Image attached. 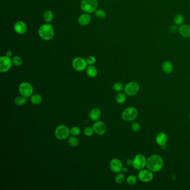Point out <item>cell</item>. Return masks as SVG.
<instances>
[{"instance_id":"6","label":"cell","mask_w":190,"mask_h":190,"mask_svg":"<svg viewBox=\"0 0 190 190\" xmlns=\"http://www.w3.org/2000/svg\"><path fill=\"white\" fill-rule=\"evenodd\" d=\"M80 7L82 10L86 13H92L97 9V0H82Z\"/></svg>"},{"instance_id":"3","label":"cell","mask_w":190,"mask_h":190,"mask_svg":"<svg viewBox=\"0 0 190 190\" xmlns=\"http://www.w3.org/2000/svg\"><path fill=\"white\" fill-rule=\"evenodd\" d=\"M138 115L137 109L134 107H129L123 111L121 117L123 120L126 122H132L137 118Z\"/></svg>"},{"instance_id":"40","label":"cell","mask_w":190,"mask_h":190,"mask_svg":"<svg viewBox=\"0 0 190 190\" xmlns=\"http://www.w3.org/2000/svg\"><path fill=\"white\" fill-rule=\"evenodd\" d=\"M189 118H190V114H189Z\"/></svg>"},{"instance_id":"17","label":"cell","mask_w":190,"mask_h":190,"mask_svg":"<svg viewBox=\"0 0 190 190\" xmlns=\"http://www.w3.org/2000/svg\"><path fill=\"white\" fill-rule=\"evenodd\" d=\"M91 21V15L88 13L81 15L78 18V22L82 26H86L88 25Z\"/></svg>"},{"instance_id":"34","label":"cell","mask_w":190,"mask_h":190,"mask_svg":"<svg viewBox=\"0 0 190 190\" xmlns=\"http://www.w3.org/2000/svg\"><path fill=\"white\" fill-rule=\"evenodd\" d=\"M132 129L134 132H138L140 131V125L139 123L133 122L132 124Z\"/></svg>"},{"instance_id":"11","label":"cell","mask_w":190,"mask_h":190,"mask_svg":"<svg viewBox=\"0 0 190 190\" xmlns=\"http://www.w3.org/2000/svg\"><path fill=\"white\" fill-rule=\"evenodd\" d=\"M12 65V59L7 56H1L0 58V72H8Z\"/></svg>"},{"instance_id":"9","label":"cell","mask_w":190,"mask_h":190,"mask_svg":"<svg viewBox=\"0 0 190 190\" xmlns=\"http://www.w3.org/2000/svg\"><path fill=\"white\" fill-rule=\"evenodd\" d=\"M153 172L149 170L148 168H143L141 170H140L137 175L138 180L144 183H148L151 182L153 179Z\"/></svg>"},{"instance_id":"14","label":"cell","mask_w":190,"mask_h":190,"mask_svg":"<svg viewBox=\"0 0 190 190\" xmlns=\"http://www.w3.org/2000/svg\"><path fill=\"white\" fill-rule=\"evenodd\" d=\"M27 25L26 23L21 21L16 22L14 25V30L18 34H25L27 31Z\"/></svg>"},{"instance_id":"39","label":"cell","mask_w":190,"mask_h":190,"mask_svg":"<svg viewBox=\"0 0 190 190\" xmlns=\"http://www.w3.org/2000/svg\"><path fill=\"white\" fill-rule=\"evenodd\" d=\"M122 172H123V173H127V172H128V168H127L124 167H123Z\"/></svg>"},{"instance_id":"12","label":"cell","mask_w":190,"mask_h":190,"mask_svg":"<svg viewBox=\"0 0 190 190\" xmlns=\"http://www.w3.org/2000/svg\"><path fill=\"white\" fill-rule=\"evenodd\" d=\"M92 127L94 129V133L100 136L104 134L107 130V127L105 123L101 121L95 122L93 124Z\"/></svg>"},{"instance_id":"33","label":"cell","mask_w":190,"mask_h":190,"mask_svg":"<svg viewBox=\"0 0 190 190\" xmlns=\"http://www.w3.org/2000/svg\"><path fill=\"white\" fill-rule=\"evenodd\" d=\"M94 132V131L92 127H87L84 129V134L86 137H91L93 136Z\"/></svg>"},{"instance_id":"36","label":"cell","mask_w":190,"mask_h":190,"mask_svg":"<svg viewBox=\"0 0 190 190\" xmlns=\"http://www.w3.org/2000/svg\"><path fill=\"white\" fill-rule=\"evenodd\" d=\"M177 31H178V28L176 25H172L169 27V31L171 33H176Z\"/></svg>"},{"instance_id":"30","label":"cell","mask_w":190,"mask_h":190,"mask_svg":"<svg viewBox=\"0 0 190 190\" xmlns=\"http://www.w3.org/2000/svg\"><path fill=\"white\" fill-rule=\"evenodd\" d=\"M11 59H12V64H14V65H15L16 66H20L23 64V60H22V59L20 56H17V55L13 56L12 58Z\"/></svg>"},{"instance_id":"19","label":"cell","mask_w":190,"mask_h":190,"mask_svg":"<svg viewBox=\"0 0 190 190\" xmlns=\"http://www.w3.org/2000/svg\"><path fill=\"white\" fill-rule=\"evenodd\" d=\"M86 74L91 77H95L98 74V70L93 65H89L86 69Z\"/></svg>"},{"instance_id":"15","label":"cell","mask_w":190,"mask_h":190,"mask_svg":"<svg viewBox=\"0 0 190 190\" xmlns=\"http://www.w3.org/2000/svg\"><path fill=\"white\" fill-rule=\"evenodd\" d=\"M168 137L167 134L163 132L159 133L156 137V142L157 145L163 146L166 145L167 142Z\"/></svg>"},{"instance_id":"25","label":"cell","mask_w":190,"mask_h":190,"mask_svg":"<svg viewBox=\"0 0 190 190\" xmlns=\"http://www.w3.org/2000/svg\"><path fill=\"white\" fill-rule=\"evenodd\" d=\"M44 18L46 23H50L54 18V15L51 11L47 10L44 14Z\"/></svg>"},{"instance_id":"35","label":"cell","mask_w":190,"mask_h":190,"mask_svg":"<svg viewBox=\"0 0 190 190\" xmlns=\"http://www.w3.org/2000/svg\"><path fill=\"white\" fill-rule=\"evenodd\" d=\"M86 62L89 65H94L96 62V59L94 56H89L86 58Z\"/></svg>"},{"instance_id":"32","label":"cell","mask_w":190,"mask_h":190,"mask_svg":"<svg viewBox=\"0 0 190 190\" xmlns=\"http://www.w3.org/2000/svg\"><path fill=\"white\" fill-rule=\"evenodd\" d=\"M95 16L98 18L103 19L106 16V12L103 10H97L95 11Z\"/></svg>"},{"instance_id":"16","label":"cell","mask_w":190,"mask_h":190,"mask_svg":"<svg viewBox=\"0 0 190 190\" xmlns=\"http://www.w3.org/2000/svg\"><path fill=\"white\" fill-rule=\"evenodd\" d=\"M102 116V112L99 108H94L92 109L89 113V117L91 121L96 122L99 121Z\"/></svg>"},{"instance_id":"4","label":"cell","mask_w":190,"mask_h":190,"mask_svg":"<svg viewBox=\"0 0 190 190\" xmlns=\"http://www.w3.org/2000/svg\"><path fill=\"white\" fill-rule=\"evenodd\" d=\"M70 131L69 127L64 124H60L55 130V136L59 140H65L69 137Z\"/></svg>"},{"instance_id":"29","label":"cell","mask_w":190,"mask_h":190,"mask_svg":"<svg viewBox=\"0 0 190 190\" xmlns=\"http://www.w3.org/2000/svg\"><path fill=\"white\" fill-rule=\"evenodd\" d=\"M137 178L135 175H131L127 177V183L129 185H133L136 184V182H137Z\"/></svg>"},{"instance_id":"20","label":"cell","mask_w":190,"mask_h":190,"mask_svg":"<svg viewBox=\"0 0 190 190\" xmlns=\"http://www.w3.org/2000/svg\"><path fill=\"white\" fill-rule=\"evenodd\" d=\"M162 69L163 72L166 74H171L173 71V67L172 63L168 61H165L163 62L162 65Z\"/></svg>"},{"instance_id":"27","label":"cell","mask_w":190,"mask_h":190,"mask_svg":"<svg viewBox=\"0 0 190 190\" xmlns=\"http://www.w3.org/2000/svg\"><path fill=\"white\" fill-rule=\"evenodd\" d=\"M124 86L121 82H116L113 84V90L118 93L121 92L123 90H124Z\"/></svg>"},{"instance_id":"18","label":"cell","mask_w":190,"mask_h":190,"mask_svg":"<svg viewBox=\"0 0 190 190\" xmlns=\"http://www.w3.org/2000/svg\"><path fill=\"white\" fill-rule=\"evenodd\" d=\"M178 32L181 36L185 38L190 37V26L187 25H181L178 28Z\"/></svg>"},{"instance_id":"26","label":"cell","mask_w":190,"mask_h":190,"mask_svg":"<svg viewBox=\"0 0 190 190\" xmlns=\"http://www.w3.org/2000/svg\"><path fill=\"white\" fill-rule=\"evenodd\" d=\"M173 21L176 25H181L184 21V18L181 14H177L174 17Z\"/></svg>"},{"instance_id":"10","label":"cell","mask_w":190,"mask_h":190,"mask_svg":"<svg viewBox=\"0 0 190 190\" xmlns=\"http://www.w3.org/2000/svg\"><path fill=\"white\" fill-rule=\"evenodd\" d=\"M87 64L86 60L81 57L75 58L72 60V67L77 72L84 70L87 68Z\"/></svg>"},{"instance_id":"24","label":"cell","mask_w":190,"mask_h":190,"mask_svg":"<svg viewBox=\"0 0 190 190\" xmlns=\"http://www.w3.org/2000/svg\"><path fill=\"white\" fill-rule=\"evenodd\" d=\"M27 98L23 96H19L15 98V99L14 100V103L18 106H22L24 104H26V102H27Z\"/></svg>"},{"instance_id":"1","label":"cell","mask_w":190,"mask_h":190,"mask_svg":"<svg viewBox=\"0 0 190 190\" xmlns=\"http://www.w3.org/2000/svg\"><path fill=\"white\" fill-rule=\"evenodd\" d=\"M164 161L159 154H152L147 159L146 167L153 172H158L163 168Z\"/></svg>"},{"instance_id":"21","label":"cell","mask_w":190,"mask_h":190,"mask_svg":"<svg viewBox=\"0 0 190 190\" xmlns=\"http://www.w3.org/2000/svg\"><path fill=\"white\" fill-rule=\"evenodd\" d=\"M42 97L39 94H34L30 96V102L32 104L34 105H38L42 103Z\"/></svg>"},{"instance_id":"8","label":"cell","mask_w":190,"mask_h":190,"mask_svg":"<svg viewBox=\"0 0 190 190\" xmlns=\"http://www.w3.org/2000/svg\"><path fill=\"white\" fill-rule=\"evenodd\" d=\"M140 89L139 84L136 82H130L126 84L124 88V93L128 96L136 95Z\"/></svg>"},{"instance_id":"2","label":"cell","mask_w":190,"mask_h":190,"mask_svg":"<svg viewBox=\"0 0 190 190\" xmlns=\"http://www.w3.org/2000/svg\"><path fill=\"white\" fill-rule=\"evenodd\" d=\"M39 35L45 40H50L54 36V30L53 26L49 23H45L39 27Z\"/></svg>"},{"instance_id":"22","label":"cell","mask_w":190,"mask_h":190,"mask_svg":"<svg viewBox=\"0 0 190 190\" xmlns=\"http://www.w3.org/2000/svg\"><path fill=\"white\" fill-rule=\"evenodd\" d=\"M127 99L126 94L125 93L119 92L115 95V101L118 104H123Z\"/></svg>"},{"instance_id":"23","label":"cell","mask_w":190,"mask_h":190,"mask_svg":"<svg viewBox=\"0 0 190 190\" xmlns=\"http://www.w3.org/2000/svg\"><path fill=\"white\" fill-rule=\"evenodd\" d=\"M68 143L72 147H77L79 144V140L76 136H72L69 137Z\"/></svg>"},{"instance_id":"5","label":"cell","mask_w":190,"mask_h":190,"mask_svg":"<svg viewBox=\"0 0 190 190\" xmlns=\"http://www.w3.org/2000/svg\"><path fill=\"white\" fill-rule=\"evenodd\" d=\"M147 159L144 154H136L133 159V167L137 170H141L146 167Z\"/></svg>"},{"instance_id":"31","label":"cell","mask_w":190,"mask_h":190,"mask_svg":"<svg viewBox=\"0 0 190 190\" xmlns=\"http://www.w3.org/2000/svg\"><path fill=\"white\" fill-rule=\"evenodd\" d=\"M70 134H72V136H77L80 134L81 129L77 126H74L70 129Z\"/></svg>"},{"instance_id":"37","label":"cell","mask_w":190,"mask_h":190,"mask_svg":"<svg viewBox=\"0 0 190 190\" xmlns=\"http://www.w3.org/2000/svg\"><path fill=\"white\" fill-rule=\"evenodd\" d=\"M126 163H127V165L129 166H133V159H127V161H126Z\"/></svg>"},{"instance_id":"13","label":"cell","mask_w":190,"mask_h":190,"mask_svg":"<svg viewBox=\"0 0 190 190\" xmlns=\"http://www.w3.org/2000/svg\"><path fill=\"white\" fill-rule=\"evenodd\" d=\"M109 168L114 173L121 172L123 168L122 162L118 159H113L109 162Z\"/></svg>"},{"instance_id":"28","label":"cell","mask_w":190,"mask_h":190,"mask_svg":"<svg viewBox=\"0 0 190 190\" xmlns=\"http://www.w3.org/2000/svg\"><path fill=\"white\" fill-rule=\"evenodd\" d=\"M124 180H125V176L123 173H121V172L118 173L115 177V181L118 184L122 183L124 182Z\"/></svg>"},{"instance_id":"7","label":"cell","mask_w":190,"mask_h":190,"mask_svg":"<svg viewBox=\"0 0 190 190\" xmlns=\"http://www.w3.org/2000/svg\"><path fill=\"white\" fill-rule=\"evenodd\" d=\"M18 91L20 95L27 98H30L33 94L34 88L30 83L28 82H23L19 86Z\"/></svg>"},{"instance_id":"38","label":"cell","mask_w":190,"mask_h":190,"mask_svg":"<svg viewBox=\"0 0 190 190\" xmlns=\"http://www.w3.org/2000/svg\"><path fill=\"white\" fill-rule=\"evenodd\" d=\"M12 55V52L11 50H9L6 52V56L10 58Z\"/></svg>"}]
</instances>
